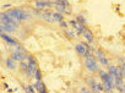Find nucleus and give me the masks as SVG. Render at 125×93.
<instances>
[{
    "label": "nucleus",
    "mask_w": 125,
    "mask_h": 93,
    "mask_svg": "<svg viewBox=\"0 0 125 93\" xmlns=\"http://www.w3.org/2000/svg\"><path fill=\"white\" fill-rule=\"evenodd\" d=\"M6 14H8V15H14V16H16V17H17L19 20H21L22 22L31 20V15H30L27 11H25V10H22V9H20V8L9 9V10L6 11Z\"/></svg>",
    "instance_id": "obj_1"
},
{
    "label": "nucleus",
    "mask_w": 125,
    "mask_h": 93,
    "mask_svg": "<svg viewBox=\"0 0 125 93\" xmlns=\"http://www.w3.org/2000/svg\"><path fill=\"white\" fill-rule=\"evenodd\" d=\"M85 66H86V69H87L90 72H92V73H97V72L99 71V69H101L99 62H98V60L96 59L94 55H92V56L85 59Z\"/></svg>",
    "instance_id": "obj_2"
},
{
    "label": "nucleus",
    "mask_w": 125,
    "mask_h": 93,
    "mask_svg": "<svg viewBox=\"0 0 125 93\" xmlns=\"http://www.w3.org/2000/svg\"><path fill=\"white\" fill-rule=\"evenodd\" d=\"M0 38H1L4 42H6L9 45H11V47H16V45H19L20 44V42L16 39V38H14V37H11L10 34H8V33H0Z\"/></svg>",
    "instance_id": "obj_3"
},
{
    "label": "nucleus",
    "mask_w": 125,
    "mask_h": 93,
    "mask_svg": "<svg viewBox=\"0 0 125 93\" xmlns=\"http://www.w3.org/2000/svg\"><path fill=\"white\" fill-rule=\"evenodd\" d=\"M33 5H34V9H38V10L43 11L47 8H52L53 3H50L49 0H36V1L33 3Z\"/></svg>",
    "instance_id": "obj_4"
},
{
    "label": "nucleus",
    "mask_w": 125,
    "mask_h": 93,
    "mask_svg": "<svg viewBox=\"0 0 125 93\" xmlns=\"http://www.w3.org/2000/svg\"><path fill=\"white\" fill-rule=\"evenodd\" d=\"M41 17L43 19V21H45V22H48V23H54V22H55V20H54V17H53V11H50V10L42 11Z\"/></svg>",
    "instance_id": "obj_5"
},
{
    "label": "nucleus",
    "mask_w": 125,
    "mask_h": 93,
    "mask_svg": "<svg viewBox=\"0 0 125 93\" xmlns=\"http://www.w3.org/2000/svg\"><path fill=\"white\" fill-rule=\"evenodd\" d=\"M82 37L85 38V41L87 42V43H90V44H92L93 42H94V37H93V33H92V31L90 30V28H85L83 30V32H82Z\"/></svg>",
    "instance_id": "obj_6"
},
{
    "label": "nucleus",
    "mask_w": 125,
    "mask_h": 93,
    "mask_svg": "<svg viewBox=\"0 0 125 93\" xmlns=\"http://www.w3.org/2000/svg\"><path fill=\"white\" fill-rule=\"evenodd\" d=\"M28 55V54H27ZM27 55L26 54H22V53H19V52H16L15 49L11 52V54H10V58H12L15 61H19V62H21V61H23V60H26L27 59Z\"/></svg>",
    "instance_id": "obj_7"
},
{
    "label": "nucleus",
    "mask_w": 125,
    "mask_h": 93,
    "mask_svg": "<svg viewBox=\"0 0 125 93\" xmlns=\"http://www.w3.org/2000/svg\"><path fill=\"white\" fill-rule=\"evenodd\" d=\"M5 64H6V67H8L9 70H15V69L17 67L16 61H15L12 58H8V59L5 60Z\"/></svg>",
    "instance_id": "obj_8"
},
{
    "label": "nucleus",
    "mask_w": 125,
    "mask_h": 93,
    "mask_svg": "<svg viewBox=\"0 0 125 93\" xmlns=\"http://www.w3.org/2000/svg\"><path fill=\"white\" fill-rule=\"evenodd\" d=\"M94 56H96L97 60H101L102 58H105V53H104V50L102 48H97L94 50Z\"/></svg>",
    "instance_id": "obj_9"
},
{
    "label": "nucleus",
    "mask_w": 125,
    "mask_h": 93,
    "mask_svg": "<svg viewBox=\"0 0 125 93\" xmlns=\"http://www.w3.org/2000/svg\"><path fill=\"white\" fill-rule=\"evenodd\" d=\"M53 17H54L55 22H61V21H64V15L60 14V12H56V11H53Z\"/></svg>",
    "instance_id": "obj_10"
},
{
    "label": "nucleus",
    "mask_w": 125,
    "mask_h": 93,
    "mask_svg": "<svg viewBox=\"0 0 125 93\" xmlns=\"http://www.w3.org/2000/svg\"><path fill=\"white\" fill-rule=\"evenodd\" d=\"M75 50H76V53H77L79 55H81V56H82V54L85 53L86 48H85L81 43H79V44H76V45H75Z\"/></svg>",
    "instance_id": "obj_11"
},
{
    "label": "nucleus",
    "mask_w": 125,
    "mask_h": 93,
    "mask_svg": "<svg viewBox=\"0 0 125 93\" xmlns=\"http://www.w3.org/2000/svg\"><path fill=\"white\" fill-rule=\"evenodd\" d=\"M115 78H124V73H123V70H121L120 65H118L116 69H115Z\"/></svg>",
    "instance_id": "obj_12"
},
{
    "label": "nucleus",
    "mask_w": 125,
    "mask_h": 93,
    "mask_svg": "<svg viewBox=\"0 0 125 93\" xmlns=\"http://www.w3.org/2000/svg\"><path fill=\"white\" fill-rule=\"evenodd\" d=\"M107 67H108V70H107V71H108V73H109L110 76H114V77H115V69H116V65L109 64Z\"/></svg>",
    "instance_id": "obj_13"
},
{
    "label": "nucleus",
    "mask_w": 125,
    "mask_h": 93,
    "mask_svg": "<svg viewBox=\"0 0 125 93\" xmlns=\"http://www.w3.org/2000/svg\"><path fill=\"white\" fill-rule=\"evenodd\" d=\"M15 50H16V52H19V53L26 54V55L28 54V52L26 50V48H25V47H23L22 44H19V45H16V47H15Z\"/></svg>",
    "instance_id": "obj_14"
},
{
    "label": "nucleus",
    "mask_w": 125,
    "mask_h": 93,
    "mask_svg": "<svg viewBox=\"0 0 125 93\" xmlns=\"http://www.w3.org/2000/svg\"><path fill=\"white\" fill-rule=\"evenodd\" d=\"M76 21H77L79 23H81V25H85V26H86V23H87V20H86V17H85L83 15H77V16H76Z\"/></svg>",
    "instance_id": "obj_15"
},
{
    "label": "nucleus",
    "mask_w": 125,
    "mask_h": 93,
    "mask_svg": "<svg viewBox=\"0 0 125 93\" xmlns=\"http://www.w3.org/2000/svg\"><path fill=\"white\" fill-rule=\"evenodd\" d=\"M34 80H36V81H43L42 71H41L39 69H37V70H36V72H34Z\"/></svg>",
    "instance_id": "obj_16"
},
{
    "label": "nucleus",
    "mask_w": 125,
    "mask_h": 93,
    "mask_svg": "<svg viewBox=\"0 0 125 93\" xmlns=\"http://www.w3.org/2000/svg\"><path fill=\"white\" fill-rule=\"evenodd\" d=\"M65 36L69 38V39H74L75 38V32L73 31V30H65Z\"/></svg>",
    "instance_id": "obj_17"
},
{
    "label": "nucleus",
    "mask_w": 125,
    "mask_h": 93,
    "mask_svg": "<svg viewBox=\"0 0 125 93\" xmlns=\"http://www.w3.org/2000/svg\"><path fill=\"white\" fill-rule=\"evenodd\" d=\"M3 26H4V32H5V33H8V34L14 33V32L16 31L15 28H12V27H10V26H8V25H4V23H3Z\"/></svg>",
    "instance_id": "obj_18"
},
{
    "label": "nucleus",
    "mask_w": 125,
    "mask_h": 93,
    "mask_svg": "<svg viewBox=\"0 0 125 93\" xmlns=\"http://www.w3.org/2000/svg\"><path fill=\"white\" fill-rule=\"evenodd\" d=\"M98 62H99V65H102V66H108V65L110 64L107 56H105V58H102L101 60H98Z\"/></svg>",
    "instance_id": "obj_19"
},
{
    "label": "nucleus",
    "mask_w": 125,
    "mask_h": 93,
    "mask_svg": "<svg viewBox=\"0 0 125 93\" xmlns=\"http://www.w3.org/2000/svg\"><path fill=\"white\" fill-rule=\"evenodd\" d=\"M20 67H21V70H22V71L27 70V69H28V62H27V60L21 61V62H20Z\"/></svg>",
    "instance_id": "obj_20"
},
{
    "label": "nucleus",
    "mask_w": 125,
    "mask_h": 93,
    "mask_svg": "<svg viewBox=\"0 0 125 93\" xmlns=\"http://www.w3.org/2000/svg\"><path fill=\"white\" fill-rule=\"evenodd\" d=\"M26 92L27 93H36V88L33 87V84H27L26 86Z\"/></svg>",
    "instance_id": "obj_21"
},
{
    "label": "nucleus",
    "mask_w": 125,
    "mask_h": 93,
    "mask_svg": "<svg viewBox=\"0 0 125 93\" xmlns=\"http://www.w3.org/2000/svg\"><path fill=\"white\" fill-rule=\"evenodd\" d=\"M92 55H93V54H92V52H91V50H88V49H86V50H85V53L82 54V58H83V59H87V58H90V56H92Z\"/></svg>",
    "instance_id": "obj_22"
},
{
    "label": "nucleus",
    "mask_w": 125,
    "mask_h": 93,
    "mask_svg": "<svg viewBox=\"0 0 125 93\" xmlns=\"http://www.w3.org/2000/svg\"><path fill=\"white\" fill-rule=\"evenodd\" d=\"M59 23H60V27H61L62 30H68V27H69V22H66V21L64 20V21L59 22Z\"/></svg>",
    "instance_id": "obj_23"
},
{
    "label": "nucleus",
    "mask_w": 125,
    "mask_h": 93,
    "mask_svg": "<svg viewBox=\"0 0 125 93\" xmlns=\"http://www.w3.org/2000/svg\"><path fill=\"white\" fill-rule=\"evenodd\" d=\"M80 93H93L90 88H87V87H81L80 88Z\"/></svg>",
    "instance_id": "obj_24"
},
{
    "label": "nucleus",
    "mask_w": 125,
    "mask_h": 93,
    "mask_svg": "<svg viewBox=\"0 0 125 93\" xmlns=\"http://www.w3.org/2000/svg\"><path fill=\"white\" fill-rule=\"evenodd\" d=\"M103 91V84H102V82H97V92L99 93V92H102Z\"/></svg>",
    "instance_id": "obj_25"
},
{
    "label": "nucleus",
    "mask_w": 125,
    "mask_h": 93,
    "mask_svg": "<svg viewBox=\"0 0 125 93\" xmlns=\"http://www.w3.org/2000/svg\"><path fill=\"white\" fill-rule=\"evenodd\" d=\"M9 8H11V4H4V5L1 6L3 10H9Z\"/></svg>",
    "instance_id": "obj_26"
},
{
    "label": "nucleus",
    "mask_w": 125,
    "mask_h": 93,
    "mask_svg": "<svg viewBox=\"0 0 125 93\" xmlns=\"http://www.w3.org/2000/svg\"><path fill=\"white\" fill-rule=\"evenodd\" d=\"M118 62H119V64H124V62H125V59H124L123 56H121V58H118Z\"/></svg>",
    "instance_id": "obj_27"
},
{
    "label": "nucleus",
    "mask_w": 125,
    "mask_h": 93,
    "mask_svg": "<svg viewBox=\"0 0 125 93\" xmlns=\"http://www.w3.org/2000/svg\"><path fill=\"white\" fill-rule=\"evenodd\" d=\"M120 66H121V70H123V73H124V78H125V62L121 64Z\"/></svg>",
    "instance_id": "obj_28"
},
{
    "label": "nucleus",
    "mask_w": 125,
    "mask_h": 93,
    "mask_svg": "<svg viewBox=\"0 0 125 93\" xmlns=\"http://www.w3.org/2000/svg\"><path fill=\"white\" fill-rule=\"evenodd\" d=\"M38 93H48V91H47V87H44V88H42Z\"/></svg>",
    "instance_id": "obj_29"
},
{
    "label": "nucleus",
    "mask_w": 125,
    "mask_h": 93,
    "mask_svg": "<svg viewBox=\"0 0 125 93\" xmlns=\"http://www.w3.org/2000/svg\"><path fill=\"white\" fill-rule=\"evenodd\" d=\"M0 33H4V26H3V23H0Z\"/></svg>",
    "instance_id": "obj_30"
},
{
    "label": "nucleus",
    "mask_w": 125,
    "mask_h": 93,
    "mask_svg": "<svg viewBox=\"0 0 125 93\" xmlns=\"http://www.w3.org/2000/svg\"><path fill=\"white\" fill-rule=\"evenodd\" d=\"M4 87H5V88L8 89V88H9V84H8V83H4Z\"/></svg>",
    "instance_id": "obj_31"
},
{
    "label": "nucleus",
    "mask_w": 125,
    "mask_h": 93,
    "mask_svg": "<svg viewBox=\"0 0 125 93\" xmlns=\"http://www.w3.org/2000/svg\"><path fill=\"white\" fill-rule=\"evenodd\" d=\"M8 92H9V93H12V92H14V91H12V89H11V88H8Z\"/></svg>",
    "instance_id": "obj_32"
},
{
    "label": "nucleus",
    "mask_w": 125,
    "mask_h": 93,
    "mask_svg": "<svg viewBox=\"0 0 125 93\" xmlns=\"http://www.w3.org/2000/svg\"><path fill=\"white\" fill-rule=\"evenodd\" d=\"M109 93H119V92H118V91H115V89H114V91H110V92H109Z\"/></svg>",
    "instance_id": "obj_33"
},
{
    "label": "nucleus",
    "mask_w": 125,
    "mask_h": 93,
    "mask_svg": "<svg viewBox=\"0 0 125 93\" xmlns=\"http://www.w3.org/2000/svg\"><path fill=\"white\" fill-rule=\"evenodd\" d=\"M3 60V58H1V55H0V61H1Z\"/></svg>",
    "instance_id": "obj_34"
},
{
    "label": "nucleus",
    "mask_w": 125,
    "mask_h": 93,
    "mask_svg": "<svg viewBox=\"0 0 125 93\" xmlns=\"http://www.w3.org/2000/svg\"><path fill=\"white\" fill-rule=\"evenodd\" d=\"M0 23H1V22H0Z\"/></svg>",
    "instance_id": "obj_35"
}]
</instances>
